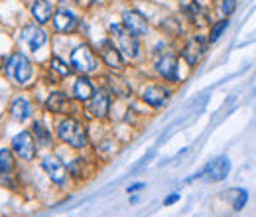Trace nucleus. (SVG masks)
Here are the masks:
<instances>
[{
	"mask_svg": "<svg viewBox=\"0 0 256 217\" xmlns=\"http://www.w3.org/2000/svg\"><path fill=\"white\" fill-rule=\"evenodd\" d=\"M57 136L63 142L71 144L73 148L87 146V130H85V126L81 122H77L73 118H65V120H61L57 124Z\"/></svg>",
	"mask_w": 256,
	"mask_h": 217,
	"instance_id": "obj_1",
	"label": "nucleus"
},
{
	"mask_svg": "<svg viewBox=\"0 0 256 217\" xmlns=\"http://www.w3.org/2000/svg\"><path fill=\"white\" fill-rule=\"evenodd\" d=\"M6 71L8 75H12L18 83H26L30 77H32V63L28 61V57L20 52L10 55L8 59V65H6Z\"/></svg>",
	"mask_w": 256,
	"mask_h": 217,
	"instance_id": "obj_2",
	"label": "nucleus"
},
{
	"mask_svg": "<svg viewBox=\"0 0 256 217\" xmlns=\"http://www.w3.org/2000/svg\"><path fill=\"white\" fill-rule=\"evenodd\" d=\"M110 34L116 38L120 50L128 55V57H136V55H138V42H136V36L130 34L124 26L112 24V26H110Z\"/></svg>",
	"mask_w": 256,
	"mask_h": 217,
	"instance_id": "obj_3",
	"label": "nucleus"
},
{
	"mask_svg": "<svg viewBox=\"0 0 256 217\" xmlns=\"http://www.w3.org/2000/svg\"><path fill=\"white\" fill-rule=\"evenodd\" d=\"M229 172H231L229 158L227 156H221V158H217V160H213V162L209 164L199 176H203L205 180H209V182H221V180H225L229 176Z\"/></svg>",
	"mask_w": 256,
	"mask_h": 217,
	"instance_id": "obj_4",
	"label": "nucleus"
},
{
	"mask_svg": "<svg viewBox=\"0 0 256 217\" xmlns=\"http://www.w3.org/2000/svg\"><path fill=\"white\" fill-rule=\"evenodd\" d=\"M12 146H14L16 154H18L20 158H24V160H32V158L36 156V142H34L32 134L26 132V130L14 136Z\"/></svg>",
	"mask_w": 256,
	"mask_h": 217,
	"instance_id": "obj_5",
	"label": "nucleus"
},
{
	"mask_svg": "<svg viewBox=\"0 0 256 217\" xmlns=\"http://www.w3.org/2000/svg\"><path fill=\"white\" fill-rule=\"evenodd\" d=\"M122 26H124L130 34H134L136 38L142 36V34H146V30H148V24H146L144 16L138 14V12H134V10H130V12L126 10V12L122 14Z\"/></svg>",
	"mask_w": 256,
	"mask_h": 217,
	"instance_id": "obj_6",
	"label": "nucleus"
},
{
	"mask_svg": "<svg viewBox=\"0 0 256 217\" xmlns=\"http://www.w3.org/2000/svg\"><path fill=\"white\" fill-rule=\"evenodd\" d=\"M71 65H73L77 71H81V73H89V71L95 69V57L91 55L89 48L81 46V48H77V50L71 54Z\"/></svg>",
	"mask_w": 256,
	"mask_h": 217,
	"instance_id": "obj_7",
	"label": "nucleus"
},
{
	"mask_svg": "<svg viewBox=\"0 0 256 217\" xmlns=\"http://www.w3.org/2000/svg\"><path fill=\"white\" fill-rule=\"evenodd\" d=\"M22 40L24 42H28L30 44V48L36 52V50H40L46 42H48V34L40 28V26H36V24H28L24 30H22Z\"/></svg>",
	"mask_w": 256,
	"mask_h": 217,
	"instance_id": "obj_8",
	"label": "nucleus"
},
{
	"mask_svg": "<svg viewBox=\"0 0 256 217\" xmlns=\"http://www.w3.org/2000/svg\"><path fill=\"white\" fill-rule=\"evenodd\" d=\"M205 48H207V40L205 38H193V40H189L187 44H185V48H183V59L189 63V65H195L205 54Z\"/></svg>",
	"mask_w": 256,
	"mask_h": 217,
	"instance_id": "obj_9",
	"label": "nucleus"
},
{
	"mask_svg": "<svg viewBox=\"0 0 256 217\" xmlns=\"http://www.w3.org/2000/svg\"><path fill=\"white\" fill-rule=\"evenodd\" d=\"M44 170L48 172V176L51 178V182H55L57 186H61V184H65V178H67V168L63 166V162H59L55 156H48V158H44Z\"/></svg>",
	"mask_w": 256,
	"mask_h": 217,
	"instance_id": "obj_10",
	"label": "nucleus"
},
{
	"mask_svg": "<svg viewBox=\"0 0 256 217\" xmlns=\"http://www.w3.org/2000/svg\"><path fill=\"white\" fill-rule=\"evenodd\" d=\"M168 97H170L168 89H164V87H160V85H150V87H146V89L142 91V99H144L148 105H152V107H164L166 101H168Z\"/></svg>",
	"mask_w": 256,
	"mask_h": 217,
	"instance_id": "obj_11",
	"label": "nucleus"
},
{
	"mask_svg": "<svg viewBox=\"0 0 256 217\" xmlns=\"http://www.w3.org/2000/svg\"><path fill=\"white\" fill-rule=\"evenodd\" d=\"M156 69L162 77H166L168 81H175L177 79V59L175 55H164L158 63H156Z\"/></svg>",
	"mask_w": 256,
	"mask_h": 217,
	"instance_id": "obj_12",
	"label": "nucleus"
},
{
	"mask_svg": "<svg viewBox=\"0 0 256 217\" xmlns=\"http://www.w3.org/2000/svg\"><path fill=\"white\" fill-rule=\"evenodd\" d=\"M101 55L104 59V63L112 69H120L122 67V57H120V52L110 44V42H102L101 46Z\"/></svg>",
	"mask_w": 256,
	"mask_h": 217,
	"instance_id": "obj_13",
	"label": "nucleus"
},
{
	"mask_svg": "<svg viewBox=\"0 0 256 217\" xmlns=\"http://www.w3.org/2000/svg\"><path fill=\"white\" fill-rule=\"evenodd\" d=\"M53 24H55V28L59 32H71L75 28V24H77V18L69 10H59L53 16Z\"/></svg>",
	"mask_w": 256,
	"mask_h": 217,
	"instance_id": "obj_14",
	"label": "nucleus"
},
{
	"mask_svg": "<svg viewBox=\"0 0 256 217\" xmlns=\"http://www.w3.org/2000/svg\"><path fill=\"white\" fill-rule=\"evenodd\" d=\"M108 107H110L108 95L104 91H99L93 95V103L89 105V110L93 112V116H104L108 112Z\"/></svg>",
	"mask_w": 256,
	"mask_h": 217,
	"instance_id": "obj_15",
	"label": "nucleus"
},
{
	"mask_svg": "<svg viewBox=\"0 0 256 217\" xmlns=\"http://www.w3.org/2000/svg\"><path fill=\"white\" fill-rule=\"evenodd\" d=\"M51 12H53V6L48 0H36L32 4V14L38 20V24H46L51 18Z\"/></svg>",
	"mask_w": 256,
	"mask_h": 217,
	"instance_id": "obj_16",
	"label": "nucleus"
},
{
	"mask_svg": "<svg viewBox=\"0 0 256 217\" xmlns=\"http://www.w3.org/2000/svg\"><path fill=\"white\" fill-rule=\"evenodd\" d=\"M73 91H75V97H77L79 101H89V99L95 95V89H93V85H91V81H89L87 77H79V79L75 81Z\"/></svg>",
	"mask_w": 256,
	"mask_h": 217,
	"instance_id": "obj_17",
	"label": "nucleus"
},
{
	"mask_svg": "<svg viewBox=\"0 0 256 217\" xmlns=\"http://www.w3.org/2000/svg\"><path fill=\"white\" fill-rule=\"evenodd\" d=\"M227 200L231 202L235 212H241L245 208L247 200H249V194H247V190H229L227 192Z\"/></svg>",
	"mask_w": 256,
	"mask_h": 217,
	"instance_id": "obj_18",
	"label": "nucleus"
},
{
	"mask_svg": "<svg viewBox=\"0 0 256 217\" xmlns=\"http://www.w3.org/2000/svg\"><path fill=\"white\" fill-rule=\"evenodd\" d=\"M10 114H12V118H14V120H26V118H28V114H30V105H28V101H26V99H22V97H18V99L12 103Z\"/></svg>",
	"mask_w": 256,
	"mask_h": 217,
	"instance_id": "obj_19",
	"label": "nucleus"
},
{
	"mask_svg": "<svg viewBox=\"0 0 256 217\" xmlns=\"http://www.w3.org/2000/svg\"><path fill=\"white\" fill-rule=\"evenodd\" d=\"M48 108L53 110V112H63L67 108V97L63 93H51L48 97Z\"/></svg>",
	"mask_w": 256,
	"mask_h": 217,
	"instance_id": "obj_20",
	"label": "nucleus"
},
{
	"mask_svg": "<svg viewBox=\"0 0 256 217\" xmlns=\"http://www.w3.org/2000/svg\"><path fill=\"white\" fill-rule=\"evenodd\" d=\"M12 168H14L12 154L8 150H0V174H8Z\"/></svg>",
	"mask_w": 256,
	"mask_h": 217,
	"instance_id": "obj_21",
	"label": "nucleus"
},
{
	"mask_svg": "<svg viewBox=\"0 0 256 217\" xmlns=\"http://www.w3.org/2000/svg\"><path fill=\"white\" fill-rule=\"evenodd\" d=\"M229 26V20H221L219 24H215L213 28H211V34H209V42H217L219 38H221V34L225 32V28Z\"/></svg>",
	"mask_w": 256,
	"mask_h": 217,
	"instance_id": "obj_22",
	"label": "nucleus"
},
{
	"mask_svg": "<svg viewBox=\"0 0 256 217\" xmlns=\"http://www.w3.org/2000/svg\"><path fill=\"white\" fill-rule=\"evenodd\" d=\"M51 67H53V69H55L59 75H63V77L71 73V69H69V67H67V65L61 61V59H59V57H53V59H51Z\"/></svg>",
	"mask_w": 256,
	"mask_h": 217,
	"instance_id": "obj_23",
	"label": "nucleus"
},
{
	"mask_svg": "<svg viewBox=\"0 0 256 217\" xmlns=\"http://www.w3.org/2000/svg\"><path fill=\"white\" fill-rule=\"evenodd\" d=\"M34 130H36V134L40 136V140H42L44 144H48V142H50V138H51L50 132H48V130H46V128H44L40 122H36V124H34Z\"/></svg>",
	"mask_w": 256,
	"mask_h": 217,
	"instance_id": "obj_24",
	"label": "nucleus"
},
{
	"mask_svg": "<svg viewBox=\"0 0 256 217\" xmlns=\"http://www.w3.org/2000/svg\"><path fill=\"white\" fill-rule=\"evenodd\" d=\"M235 8H237L235 0H223V2H221V12H223L225 16L233 14V12H235Z\"/></svg>",
	"mask_w": 256,
	"mask_h": 217,
	"instance_id": "obj_25",
	"label": "nucleus"
},
{
	"mask_svg": "<svg viewBox=\"0 0 256 217\" xmlns=\"http://www.w3.org/2000/svg\"><path fill=\"white\" fill-rule=\"evenodd\" d=\"M197 12H199V4H197V2H189V4L185 6V14H189L191 18H193Z\"/></svg>",
	"mask_w": 256,
	"mask_h": 217,
	"instance_id": "obj_26",
	"label": "nucleus"
},
{
	"mask_svg": "<svg viewBox=\"0 0 256 217\" xmlns=\"http://www.w3.org/2000/svg\"><path fill=\"white\" fill-rule=\"evenodd\" d=\"M177 200H179V194H171V196H168V198H166V202H164V204H166V206H171V204H175Z\"/></svg>",
	"mask_w": 256,
	"mask_h": 217,
	"instance_id": "obj_27",
	"label": "nucleus"
},
{
	"mask_svg": "<svg viewBox=\"0 0 256 217\" xmlns=\"http://www.w3.org/2000/svg\"><path fill=\"white\" fill-rule=\"evenodd\" d=\"M138 190H144V184H134V186H130V188H128V194H134V192H138Z\"/></svg>",
	"mask_w": 256,
	"mask_h": 217,
	"instance_id": "obj_28",
	"label": "nucleus"
},
{
	"mask_svg": "<svg viewBox=\"0 0 256 217\" xmlns=\"http://www.w3.org/2000/svg\"><path fill=\"white\" fill-rule=\"evenodd\" d=\"M63 4H73V2H77V0H61Z\"/></svg>",
	"mask_w": 256,
	"mask_h": 217,
	"instance_id": "obj_29",
	"label": "nucleus"
},
{
	"mask_svg": "<svg viewBox=\"0 0 256 217\" xmlns=\"http://www.w3.org/2000/svg\"><path fill=\"white\" fill-rule=\"evenodd\" d=\"M0 67H2V57H0Z\"/></svg>",
	"mask_w": 256,
	"mask_h": 217,
	"instance_id": "obj_30",
	"label": "nucleus"
}]
</instances>
